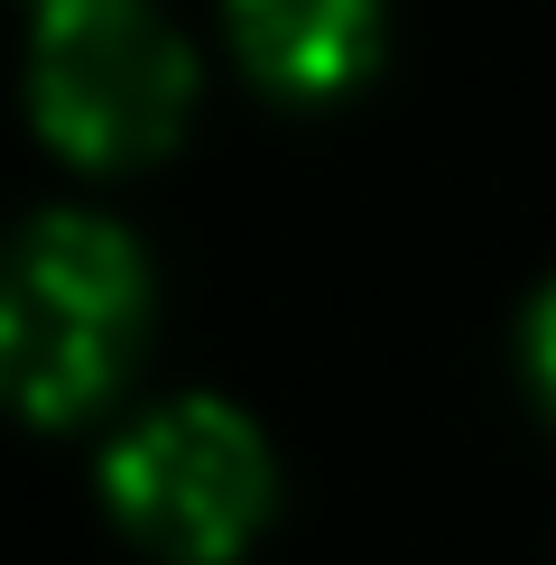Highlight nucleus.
I'll return each mask as SVG.
<instances>
[{
	"mask_svg": "<svg viewBox=\"0 0 556 565\" xmlns=\"http://www.w3.org/2000/svg\"><path fill=\"white\" fill-rule=\"evenodd\" d=\"M242 65L278 93H343L381 56V0H223Z\"/></svg>",
	"mask_w": 556,
	"mask_h": 565,
	"instance_id": "4",
	"label": "nucleus"
},
{
	"mask_svg": "<svg viewBox=\"0 0 556 565\" xmlns=\"http://www.w3.org/2000/svg\"><path fill=\"white\" fill-rule=\"evenodd\" d=\"M149 324V260L111 214L46 204L10 242L0 288V371L29 417H84L130 371Z\"/></svg>",
	"mask_w": 556,
	"mask_h": 565,
	"instance_id": "1",
	"label": "nucleus"
},
{
	"mask_svg": "<svg viewBox=\"0 0 556 565\" xmlns=\"http://www.w3.org/2000/svg\"><path fill=\"white\" fill-rule=\"evenodd\" d=\"M29 103L65 158L121 168L177 139L195 103V56L158 0H38Z\"/></svg>",
	"mask_w": 556,
	"mask_h": 565,
	"instance_id": "2",
	"label": "nucleus"
},
{
	"mask_svg": "<svg viewBox=\"0 0 556 565\" xmlns=\"http://www.w3.org/2000/svg\"><path fill=\"white\" fill-rule=\"evenodd\" d=\"M520 362H528V381H538V398L556 408V278L528 297V316H520Z\"/></svg>",
	"mask_w": 556,
	"mask_h": 565,
	"instance_id": "5",
	"label": "nucleus"
},
{
	"mask_svg": "<svg viewBox=\"0 0 556 565\" xmlns=\"http://www.w3.org/2000/svg\"><path fill=\"white\" fill-rule=\"evenodd\" d=\"M269 445L232 398H168V408L130 417L103 445V501L130 537H149L177 565H214L250 547V529L269 520Z\"/></svg>",
	"mask_w": 556,
	"mask_h": 565,
	"instance_id": "3",
	"label": "nucleus"
}]
</instances>
